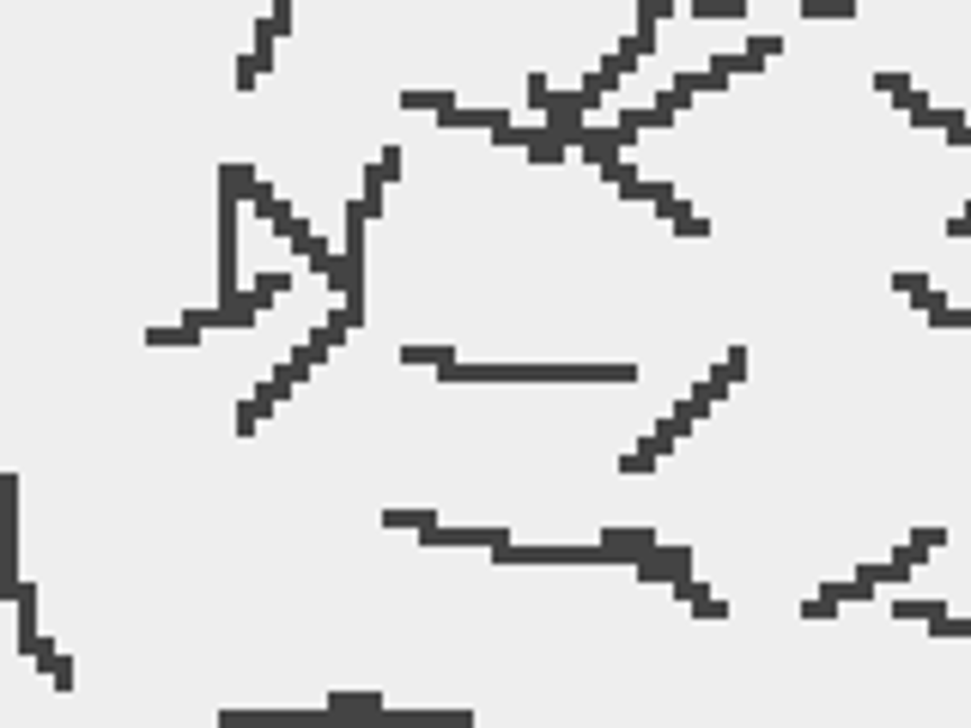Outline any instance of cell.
I'll return each instance as SVG.
<instances>
[{
  "label": "cell",
  "instance_id": "17",
  "mask_svg": "<svg viewBox=\"0 0 971 728\" xmlns=\"http://www.w3.org/2000/svg\"><path fill=\"white\" fill-rule=\"evenodd\" d=\"M662 13H668V19H674V13H680V0H662Z\"/></svg>",
  "mask_w": 971,
  "mask_h": 728
},
{
  "label": "cell",
  "instance_id": "14",
  "mask_svg": "<svg viewBox=\"0 0 971 728\" xmlns=\"http://www.w3.org/2000/svg\"><path fill=\"white\" fill-rule=\"evenodd\" d=\"M328 704L334 710H383V698H377V692H334Z\"/></svg>",
  "mask_w": 971,
  "mask_h": 728
},
{
  "label": "cell",
  "instance_id": "7",
  "mask_svg": "<svg viewBox=\"0 0 971 728\" xmlns=\"http://www.w3.org/2000/svg\"><path fill=\"white\" fill-rule=\"evenodd\" d=\"M741 377H747V352H728V359L716 364V370H710V383H705V388L716 395V401H723V395H728V383H741Z\"/></svg>",
  "mask_w": 971,
  "mask_h": 728
},
{
  "label": "cell",
  "instance_id": "6",
  "mask_svg": "<svg viewBox=\"0 0 971 728\" xmlns=\"http://www.w3.org/2000/svg\"><path fill=\"white\" fill-rule=\"evenodd\" d=\"M401 110H425V116H437V121H449L462 103L449 98V91H401Z\"/></svg>",
  "mask_w": 971,
  "mask_h": 728
},
{
  "label": "cell",
  "instance_id": "3",
  "mask_svg": "<svg viewBox=\"0 0 971 728\" xmlns=\"http://www.w3.org/2000/svg\"><path fill=\"white\" fill-rule=\"evenodd\" d=\"M892 285H899V292H905L923 316H941V310H947V298L935 292V280H929V273H917V267H899V273H892Z\"/></svg>",
  "mask_w": 971,
  "mask_h": 728
},
{
  "label": "cell",
  "instance_id": "8",
  "mask_svg": "<svg viewBox=\"0 0 971 728\" xmlns=\"http://www.w3.org/2000/svg\"><path fill=\"white\" fill-rule=\"evenodd\" d=\"M662 219L674 225V231H687V237H710V225L698 219V213H692L687 201H662Z\"/></svg>",
  "mask_w": 971,
  "mask_h": 728
},
{
  "label": "cell",
  "instance_id": "10",
  "mask_svg": "<svg viewBox=\"0 0 971 728\" xmlns=\"http://www.w3.org/2000/svg\"><path fill=\"white\" fill-rule=\"evenodd\" d=\"M941 613H947L941 601H917V595H905V601H892V619H923V626H929V619H941Z\"/></svg>",
  "mask_w": 971,
  "mask_h": 728
},
{
  "label": "cell",
  "instance_id": "1",
  "mask_svg": "<svg viewBox=\"0 0 971 728\" xmlns=\"http://www.w3.org/2000/svg\"><path fill=\"white\" fill-rule=\"evenodd\" d=\"M419 541L425 546H486V552H505L510 528H444V522H425Z\"/></svg>",
  "mask_w": 971,
  "mask_h": 728
},
{
  "label": "cell",
  "instance_id": "15",
  "mask_svg": "<svg viewBox=\"0 0 971 728\" xmlns=\"http://www.w3.org/2000/svg\"><path fill=\"white\" fill-rule=\"evenodd\" d=\"M747 49H753V55H765V61H771V55H784V37H747Z\"/></svg>",
  "mask_w": 971,
  "mask_h": 728
},
{
  "label": "cell",
  "instance_id": "2",
  "mask_svg": "<svg viewBox=\"0 0 971 728\" xmlns=\"http://www.w3.org/2000/svg\"><path fill=\"white\" fill-rule=\"evenodd\" d=\"M631 570H638L644 583H674V577H692V552L687 546H649Z\"/></svg>",
  "mask_w": 971,
  "mask_h": 728
},
{
  "label": "cell",
  "instance_id": "12",
  "mask_svg": "<svg viewBox=\"0 0 971 728\" xmlns=\"http://www.w3.org/2000/svg\"><path fill=\"white\" fill-rule=\"evenodd\" d=\"M255 292H262L267 303L280 298V292H292V267H267V273H255Z\"/></svg>",
  "mask_w": 971,
  "mask_h": 728
},
{
  "label": "cell",
  "instance_id": "13",
  "mask_svg": "<svg viewBox=\"0 0 971 728\" xmlns=\"http://www.w3.org/2000/svg\"><path fill=\"white\" fill-rule=\"evenodd\" d=\"M401 359L407 364H437V370H444V364H456V352H449V346H401Z\"/></svg>",
  "mask_w": 971,
  "mask_h": 728
},
{
  "label": "cell",
  "instance_id": "11",
  "mask_svg": "<svg viewBox=\"0 0 971 728\" xmlns=\"http://www.w3.org/2000/svg\"><path fill=\"white\" fill-rule=\"evenodd\" d=\"M802 13H808L813 24L820 19H856V0H802Z\"/></svg>",
  "mask_w": 971,
  "mask_h": 728
},
{
  "label": "cell",
  "instance_id": "16",
  "mask_svg": "<svg viewBox=\"0 0 971 728\" xmlns=\"http://www.w3.org/2000/svg\"><path fill=\"white\" fill-rule=\"evenodd\" d=\"M874 85H880V91H892V98H899V91H905V85H910V73H874Z\"/></svg>",
  "mask_w": 971,
  "mask_h": 728
},
{
  "label": "cell",
  "instance_id": "9",
  "mask_svg": "<svg viewBox=\"0 0 971 728\" xmlns=\"http://www.w3.org/2000/svg\"><path fill=\"white\" fill-rule=\"evenodd\" d=\"M747 6L753 0H692V19H747Z\"/></svg>",
  "mask_w": 971,
  "mask_h": 728
},
{
  "label": "cell",
  "instance_id": "5",
  "mask_svg": "<svg viewBox=\"0 0 971 728\" xmlns=\"http://www.w3.org/2000/svg\"><path fill=\"white\" fill-rule=\"evenodd\" d=\"M24 656H31V662H37L43 674H49V680H55V692H73V667H67V656H61V649L49 644V637H37V644L24 649Z\"/></svg>",
  "mask_w": 971,
  "mask_h": 728
},
{
  "label": "cell",
  "instance_id": "4",
  "mask_svg": "<svg viewBox=\"0 0 971 728\" xmlns=\"http://www.w3.org/2000/svg\"><path fill=\"white\" fill-rule=\"evenodd\" d=\"M601 541L613 546V552H620L626 565H638V559H644L649 546H662V541H656V528H620V522H613V528H601Z\"/></svg>",
  "mask_w": 971,
  "mask_h": 728
}]
</instances>
